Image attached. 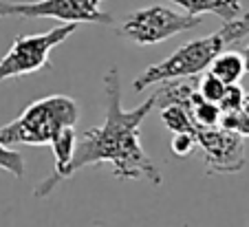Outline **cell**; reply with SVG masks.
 Returning <instances> with one entry per match:
<instances>
[{
	"label": "cell",
	"instance_id": "7",
	"mask_svg": "<svg viewBox=\"0 0 249 227\" xmlns=\"http://www.w3.org/2000/svg\"><path fill=\"white\" fill-rule=\"evenodd\" d=\"M194 139L201 146L205 157L207 175H236L247 166L245 157V137L225 130L221 126L214 128H194Z\"/></svg>",
	"mask_w": 249,
	"mask_h": 227
},
{
	"label": "cell",
	"instance_id": "8",
	"mask_svg": "<svg viewBox=\"0 0 249 227\" xmlns=\"http://www.w3.org/2000/svg\"><path fill=\"white\" fill-rule=\"evenodd\" d=\"M174 5L183 7L188 14L201 16V14H214L221 20H234L240 16V0H170Z\"/></svg>",
	"mask_w": 249,
	"mask_h": 227
},
{
	"label": "cell",
	"instance_id": "12",
	"mask_svg": "<svg viewBox=\"0 0 249 227\" xmlns=\"http://www.w3.org/2000/svg\"><path fill=\"white\" fill-rule=\"evenodd\" d=\"M0 170L9 172L16 179H22L24 176V159L20 152L11 150V146H5L0 141Z\"/></svg>",
	"mask_w": 249,
	"mask_h": 227
},
{
	"label": "cell",
	"instance_id": "16",
	"mask_svg": "<svg viewBox=\"0 0 249 227\" xmlns=\"http://www.w3.org/2000/svg\"><path fill=\"white\" fill-rule=\"evenodd\" d=\"M196 146V139L190 133H174L172 141H170V150L177 157H188Z\"/></svg>",
	"mask_w": 249,
	"mask_h": 227
},
{
	"label": "cell",
	"instance_id": "6",
	"mask_svg": "<svg viewBox=\"0 0 249 227\" xmlns=\"http://www.w3.org/2000/svg\"><path fill=\"white\" fill-rule=\"evenodd\" d=\"M102 0H33V2H11L0 0V18H53L62 22H93V24H110L106 11L99 9Z\"/></svg>",
	"mask_w": 249,
	"mask_h": 227
},
{
	"label": "cell",
	"instance_id": "5",
	"mask_svg": "<svg viewBox=\"0 0 249 227\" xmlns=\"http://www.w3.org/2000/svg\"><path fill=\"white\" fill-rule=\"evenodd\" d=\"M201 24V16L179 14L168 7L152 5L146 9H137L126 18V22L119 29V35L128 38L130 42L148 47L172 38L177 34H183Z\"/></svg>",
	"mask_w": 249,
	"mask_h": 227
},
{
	"label": "cell",
	"instance_id": "2",
	"mask_svg": "<svg viewBox=\"0 0 249 227\" xmlns=\"http://www.w3.org/2000/svg\"><path fill=\"white\" fill-rule=\"evenodd\" d=\"M245 35H249V14H243L234 20H227L212 35L192 40L185 47L177 49L165 60L148 67L143 73L137 75V80L132 82V88L143 90L152 84H161V82L168 80H188V77L201 75L205 69H210L212 60L218 53L225 51L230 44L243 40Z\"/></svg>",
	"mask_w": 249,
	"mask_h": 227
},
{
	"label": "cell",
	"instance_id": "9",
	"mask_svg": "<svg viewBox=\"0 0 249 227\" xmlns=\"http://www.w3.org/2000/svg\"><path fill=\"white\" fill-rule=\"evenodd\" d=\"M210 73L216 75L223 84H236L245 75V62L243 55L236 51H221L210 64Z\"/></svg>",
	"mask_w": 249,
	"mask_h": 227
},
{
	"label": "cell",
	"instance_id": "15",
	"mask_svg": "<svg viewBox=\"0 0 249 227\" xmlns=\"http://www.w3.org/2000/svg\"><path fill=\"white\" fill-rule=\"evenodd\" d=\"M243 100H245V90L238 86V82H236V84H227L223 97L218 100V108H221V113L240 110V106H243Z\"/></svg>",
	"mask_w": 249,
	"mask_h": 227
},
{
	"label": "cell",
	"instance_id": "4",
	"mask_svg": "<svg viewBox=\"0 0 249 227\" xmlns=\"http://www.w3.org/2000/svg\"><path fill=\"white\" fill-rule=\"evenodd\" d=\"M77 31V24L64 22L62 27H55L47 34L36 35H20L14 40L9 53L0 60V82L11 80L20 75H31L42 69H49V55L51 51L62 44L69 35Z\"/></svg>",
	"mask_w": 249,
	"mask_h": 227
},
{
	"label": "cell",
	"instance_id": "11",
	"mask_svg": "<svg viewBox=\"0 0 249 227\" xmlns=\"http://www.w3.org/2000/svg\"><path fill=\"white\" fill-rule=\"evenodd\" d=\"M190 115H192V122L196 123V126L214 128V126H218V119H221L223 113H221V108H218L216 102L203 100L201 93L194 88V93H192V110H190Z\"/></svg>",
	"mask_w": 249,
	"mask_h": 227
},
{
	"label": "cell",
	"instance_id": "3",
	"mask_svg": "<svg viewBox=\"0 0 249 227\" xmlns=\"http://www.w3.org/2000/svg\"><path fill=\"white\" fill-rule=\"evenodd\" d=\"M80 106L73 97L51 95L29 104L20 117L0 128V141L5 146H49L66 126H75Z\"/></svg>",
	"mask_w": 249,
	"mask_h": 227
},
{
	"label": "cell",
	"instance_id": "10",
	"mask_svg": "<svg viewBox=\"0 0 249 227\" xmlns=\"http://www.w3.org/2000/svg\"><path fill=\"white\" fill-rule=\"evenodd\" d=\"M75 126H66L62 128L60 133L53 137V141L49 146L53 148V157H55V170L49 176H57L66 166L69 161L73 159V152H75Z\"/></svg>",
	"mask_w": 249,
	"mask_h": 227
},
{
	"label": "cell",
	"instance_id": "17",
	"mask_svg": "<svg viewBox=\"0 0 249 227\" xmlns=\"http://www.w3.org/2000/svg\"><path fill=\"white\" fill-rule=\"evenodd\" d=\"M240 55H243V62H245V73H249V47L245 49Z\"/></svg>",
	"mask_w": 249,
	"mask_h": 227
},
{
	"label": "cell",
	"instance_id": "14",
	"mask_svg": "<svg viewBox=\"0 0 249 227\" xmlns=\"http://www.w3.org/2000/svg\"><path fill=\"white\" fill-rule=\"evenodd\" d=\"M225 86L227 84H223L221 80H218L216 75H212V73H205V75L198 80V93H201V97L203 100H207V102H216L218 104V100L223 97V93H225Z\"/></svg>",
	"mask_w": 249,
	"mask_h": 227
},
{
	"label": "cell",
	"instance_id": "13",
	"mask_svg": "<svg viewBox=\"0 0 249 227\" xmlns=\"http://www.w3.org/2000/svg\"><path fill=\"white\" fill-rule=\"evenodd\" d=\"M218 126L231 130V133L240 135V137H249V115L243 110H231V113H223L218 119Z\"/></svg>",
	"mask_w": 249,
	"mask_h": 227
},
{
	"label": "cell",
	"instance_id": "1",
	"mask_svg": "<svg viewBox=\"0 0 249 227\" xmlns=\"http://www.w3.org/2000/svg\"><path fill=\"white\" fill-rule=\"evenodd\" d=\"M104 90L108 97L104 123L89 128L82 135V139L75 143V152H73V159L69 161V166L57 176H47L33 190L36 199L49 196L60 181L73 176L77 170L89 166H99V163H110L113 175L117 179L148 181L152 185H161L163 176H161L159 168L152 163L150 157L143 152L139 141L141 123L155 110V95L148 97L137 108L126 110L122 106V80H119L117 69H110L104 75Z\"/></svg>",
	"mask_w": 249,
	"mask_h": 227
},
{
	"label": "cell",
	"instance_id": "18",
	"mask_svg": "<svg viewBox=\"0 0 249 227\" xmlns=\"http://www.w3.org/2000/svg\"><path fill=\"white\" fill-rule=\"evenodd\" d=\"M240 110L249 115V95H245V100H243V106H240Z\"/></svg>",
	"mask_w": 249,
	"mask_h": 227
}]
</instances>
